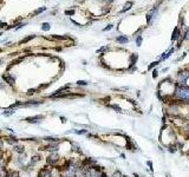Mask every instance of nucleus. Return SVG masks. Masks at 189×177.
I'll list each match as a JSON object with an SVG mask.
<instances>
[{
    "instance_id": "6",
    "label": "nucleus",
    "mask_w": 189,
    "mask_h": 177,
    "mask_svg": "<svg viewBox=\"0 0 189 177\" xmlns=\"http://www.w3.org/2000/svg\"><path fill=\"white\" fill-rule=\"evenodd\" d=\"M180 38V28L178 27H175V30H174V32H173V36H171V40L174 41V40H177Z\"/></svg>"
},
{
    "instance_id": "7",
    "label": "nucleus",
    "mask_w": 189,
    "mask_h": 177,
    "mask_svg": "<svg viewBox=\"0 0 189 177\" xmlns=\"http://www.w3.org/2000/svg\"><path fill=\"white\" fill-rule=\"evenodd\" d=\"M174 51H175V48H170V50H169L168 52L167 53H164V56H161V59H160V60H161V61H162V60H166V59H168L169 57H170V56H171V54H173V53H174Z\"/></svg>"
},
{
    "instance_id": "9",
    "label": "nucleus",
    "mask_w": 189,
    "mask_h": 177,
    "mask_svg": "<svg viewBox=\"0 0 189 177\" xmlns=\"http://www.w3.org/2000/svg\"><path fill=\"white\" fill-rule=\"evenodd\" d=\"M109 107H111L112 110H115L116 112H118V113H122V107L120 106V105H117V104H111V105H108Z\"/></svg>"
},
{
    "instance_id": "10",
    "label": "nucleus",
    "mask_w": 189,
    "mask_h": 177,
    "mask_svg": "<svg viewBox=\"0 0 189 177\" xmlns=\"http://www.w3.org/2000/svg\"><path fill=\"white\" fill-rule=\"evenodd\" d=\"M44 116H36V117H30L27 118V122L28 123H36V122H39V120H37V119H43Z\"/></svg>"
},
{
    "instance_id": "14",
    "label": "nucleus",
    "mask_w": 189,
    "mask_h": 177,
    "mask_svg": "<svg viewBox=\"0 0 189 177\" xmlns=\"http://www.w3.org/2000/svg\"><path fill=\"white\" fill-rule=\"evenodd\" d=\"M160 63H161V60H157V61H154V63H151V64L148 66V70H153V69H154V67H156V66L160 64Z\"/></svg>"
},
{
    "instance_id": "11",
    "label": "nucleus",
    "mask_w": 189,
    "mask_h": 177,
    "mask_svg": "<svg viewBox=\"0 0 189 177\" xmlns=\"http://www.w3.org/2000/svg\"><path fill=\"white\" fill-rule=\"evenodd\" d=\"M167 148H168V151L170 154H175L176 151H177V148L175 146V144H171V143L169 145H167Z\"/></svg>"
},
{
    "instance_id": "15",
    "label": "nucleus",
    "mask_w": 189,
    "mask_h": 177,
    "mask_svg": "<svg viewBox=\"0 0 189 177\" xmlns=\"http://www.w3.org/2000/svg\"><path fill=\"white\" fill-rule=\"evenodd\" d=\"M50 27H51V25H50L48 23H44V24H43V26H41V30H43V31H48V30H50Z\"/></svg>"
},
{
    "instance_id": "25",
    "label": "nucleus",
    "mask_w": 189,
    "mask_h": 177,
    "mask_svg": "<svg viewBox=\"0 0 189 177\" xmlns=\"http://www.w3.org/2000/svg\"><path fill=\"white\" fill-rule=\"evenodd\" d=\"M65 14H66V15H74V10H70V11H65Z\"/></svg>"
},
{
    "instance_id": "18",
    "label": "nucleus",
    "mask_w": 189,
    "mask_h": 177,
    "mask_svg": "<svg viewBox=\"0 0 189 177\" xmlns=\"http://www.w3.org/2000/svg\"><path fill=\"white\" fill-rule=\"evenodd\" d=\"M89 84V82H86V80H78L77 82V85H88Z\"/></svg>"
},
{
    "instance_id": "23",
    "label": "nucleus",
    "mask_w": 189,
    "mask_h": 177,
    "mask_svg": "<svg viewBox=\"0 0 189 177\" xmlns=\"http://www.w3.org/2000/svg\"><path fill=\"white\" fill-rule=\"evenodd\" d=\"M147 165L150 168V171L154 170V168H153V162H151V161H148V162H147Z\"/></svg>"
},
{
    "instance_id": "27",
    "label": "nucleus",
    "mask_w": 189,
    "mask_h": 177,
    "mask_svg": "<svg viewBox=\"0 0 189 177\" xmlns=\"http://www.w3.org/2000/svg\"><path fill=\"white\" fill-rule=\"evenodd\" d=\"M134 177H141L138 174H136V172H134Z\"/></svg>"
},
{
    "instance_id": "17",
    "label": "nucleus",
    "mask_w": 189,
    "mask_h": 177,
    "mask_svg": "<svg viewBox=\"0 0 189 177\" xmlns=\"http://www.w3.org/2000/svg\"><path fill=\"white\" fill-rule=\"evenodd\" d=\"M122 176H123V174H122L121 171H120V170H116L115 172H114V175H112L111 177H122Z\"/></svg>"
},
{
    "instance_id": "2",
    "label": "nucleus",
    "mask_w": 189,
    "mask_h": 177,
    "mask_svg": "<svg viewBox=\"0 0 189 177\" xmlns=\"http://www.w3.org/2000/svg\"><path fill=\"white\" fill-rule=\"evenodd\" d=\"M189 78V70L186 71H180L177 73V79H176V84L178 85H186L187 80Z\"/></svg>"
},
{
    "instance_id": "3",
    "label": "nucleus",
    "mask_w": 189,
    "mask_h": 177,
    "mask_svg": "<svg viewBox=\"0 0 189 177\" xmlns=\"http://www.w3.org/2000/svg\"><path fill=\"white\" fill-rule=\"evenodd\" d=\"M58 159H59V156H58L57 154H51V155L47 157V163L51 164V165H54V164H57Z\"/></svg>"
},
{
    "instance_id": "21",
    "label": "nucleus",
    "mask_w": 189,
    "mask_h": 177,
    "mask_svg": "<svg viewBox=\"0 0 189 177\" xmlns=\"http://www.w3.org/2000/svg\"><path fill=\"white\" fill-rule=\"evenodd\" d=\"M112 27H114V25H111V24H110V25H108L107 27H104V28H103V31H104V32H107V31H110Z\"/></svg>"
},
{
    "instance_id": "4",
    "label": "nucleus",
    "mask_w": 189,
    "mask_h": 177,
    "mask_svg": "<svg viewBox=\"0 0 189 177\" xmlns=\"http://www.w3.org/2000/svg\"><path fill=\"white\" fill-rule=\"evenodd\" d=\"M116 43H118V44H127L129 41L128 37H125V36H118V37H116Z\"/></svg>"
},
{
    "instance_id": "19",
    "label": "nucleus",
    "mask_w": 189,
    "mask_h": 177,
    "mask_svg": "<svg viewBox=\"0 0 189 177\" xmlns=\"http://www.w3.org/2000/svg\"><path fill=\"white\" fill-rule=\"evenodd\" d=\"M32 38H34V36H31V37H27V38H25L24 40H21L20 44H24V43H26V41H28V40H31Z\"/></svg>"
},
{
    "instance_id": "12",
    "label": "nucleus",
    "mask_w": 189,
    "mask_h": 177,
    "mask_svg": "<svg viewBox=\"0 0 189 177\" xmlns=\"http://www.w3.org/2000/svg\"><path fill=\"white\" fill-rule=\"evenodd\" d=\"M74 133H77V135H88L89 132L86 129H81V130H74Z\"/></svg>"
},
{
    "instance_id": "22",
    "label": "nucleus",
    "mask_w": 189,
    "mask_h": 177,
    "mask_svg": "<svg viewBox=\"0 0 189 177\" xmlns=\"http://www.w3.org/2000/svg\"><path fill=\"white\" fill-rule=\"evenodd\" d=\"M45 10H46V7H41V8H39V10H37V11H36V14L41 13V12H44Z\"/></svg>"
},
{
    "instance_id": "31",
    "label": "nucleus",
    "mask_w": 189,
    "mask_h": 177,
    "mask_svg": "<svg viewBox=\"0 0 189 177\" xmlns=\"http://www.w3.org/2000/svg\"><path fill=\"white\" fill-rule=\"evenodd\" d=\"M0 36H1V33H0Z\"/></svg>"
},
{
    "instance_id": "16",
    "label": "nucleus",
    "mask_w": 189,
    "mask_h": 177,
    "mask_svg": "<svg viewBox=\"0 0 189 177\" xmlns=\"http://www.w3.org/2000/svg\"><path fill=\"white\" fill-rule=\"evenodd\" d=\"M39 156H34V157H32V161H31V165H34V164L37 163L38 161H39Z\"/></svg>"
},
{
    "instance_id": "8",
    "label": "nucleus",
    "mask_w": 189,
    "mask_h": 177,
    "mask_svg": "<svg viewBox=\"0 0 189 177\" xmlns=\"http://www.w3.org/2000/svg\"><path fill=\"white\" fill-rule=\"evenodd\" d=\"M134 5V2L132 1H127L125 2V5H124V7H123V10L121 11V13H124V12H127V11H129L130 8H131V6Z\"/></svg>"
},
{
    "instance_id": "29",
    "label": "nucleus",
    "mask_w": 189,
    "mask_h": 177,
    "mask_svg": "<svg viewBox=\"0 0 189 177\" xmlns=\"http://www.w3.org/2000/svg\"><path fill=\"white\" fill-rule=\"evenodd\" d=\"M112 1H115V0H107V2H112Z\"/></svg>"
},
{
    "instance_id": "30",
    "label": "nucleus",
    "mask_w": 189,
    "mask_h": 177,
    "mask_svg": "<svg viewBox=\"0 0 189 177\" xmlns=\"http://www.w3.org/2000/svg\"><path fill=\"white\" fill-rule=\"evenodd\" d=\"M186 155H187V156H189V150L187 151V152H186Z\"/></svg>"
},
{
    "instance_id": "28",
    "label": "nucleus",
    "mask_w": 189,
    "mask_h": 177,
    "mask_svg": "<svg viewBox=\"0 0 189 177\" xmlns=\"http://www.w3.org/2000/svg\"><path fill=\"white\" fill-rule=\"evenodd\" d=\"M121 157H122V158H124V159H125V155H124V154H121Z\"/></svg>"
},
{
    "instance_id": "26",
    "label": "nucleus",
    "mask_w": 189,
    "mask_h": 177,
    "mask_svg": "<svg viewBox=\"0 0 189 177\" xmlns=\"http://www.w3.org/2000/svg\"><path fill=\"white\" fill-rule=\"evenodd\" d=\"M186 56H187V53H183L182 56H181V57H180V58H178V60H183V59L186 58Z\"/></svg>"
},
{
    "instance_id": "24",
    "label": "nucleus",
    "mask_w": 189,
    "mask_h": 177,
    "mask_svg": "<svg viewBox=\"0 0 189 177\" xmlns=\"http://www.w3.org/2000/svg\"><path fill=\"white\" fill-rule=\"evenodd\" d=\"M157 76H158V71L157 70H153V78L154 79L157 78Z\"/></svg>"
},
{
    "instance_id": "1",
    "label": "nucleus",
    "mask_w": 189,
    "mask_h": 177,
    "mask_svg": "<svg viewBox=\"0 0 189 177\" xmlns=\"http://www.w3.org/2000/svg\"><path fill=\"white\" fill-rule=\"evenodd\" d=\"M173 99L177 104L189 105V85H178L176 84L175 92L173 95Z\"/></svg>"
},
{
    "instance_id": "5",
    "label": "nucleus",
    "mask_w": 189,
    "mask_h": 177,
    "mask_svg": "<svg viewBox=\"0 0 189 177\" xmlns=\"http://www.w3.org/2000/svg\"><path fill=\"white\" fill-rule=\"evenodd\" d=\"M44 150H50V151H57L58 150V144L57 143H51V144L46 145L44 148Z\"/></svg>"
},
{
    "instance_id": "20",
    "label": "nucleus",
    "mask_w": 189,
    "mask_h": 177,
    "mask_svg": "<svg viewBox=\"0 0 189 177\" xmlns=\"http://www.w3.org/2000/svg\"><path fill=\"white\" fill-rule=\"evenodd\" d=\"M108 48H109L108 46H103V47H101V48H99L97 52L99 53V52H104V51H108Z\"/></svg>"
},
{
    "instance_id": "13",
    "label": "nucleus",
    "mask_w": 189,
    "mask_h": 177,
    "mask_svg": "<svg viewBox=\"0 0 189 177\" xmlns=\"http://www.w3.org/2000/svg\"><path fill=\"white\" fill-rule=\"evenodd\" d=\"M135 41H136V45L140 47V46L142 45V41H143V37H142L141 34H140V36H137V37H136V39H135Z\"/></svg>"
}]
</instances>
